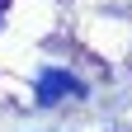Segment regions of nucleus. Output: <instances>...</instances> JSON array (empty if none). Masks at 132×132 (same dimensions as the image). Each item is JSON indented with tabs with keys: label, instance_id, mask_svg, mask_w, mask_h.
Masks as SVG:
<instances>
[{
	"label": "nucleus",
	"instance_id": "nucleus-2",
	"mask_svg": "<svg viewBox=\"0 0 132 132\" xmlns=\"http://www.w3.org/2000/svg\"><path fill=\"white\" fill-rule=\"evenodd\" d=\"M0 5H5V0H0Z\"/></svg>",
	"mask_w": 132,
	"mask_h": 132
},
{
	"label": "nucleus",
	"instance_id": "nucleus-1",
	"mask_svg": "<svg viewBox=\"0 0 132 132\" xmlns=\"http://www.w3.org/2000/svg\"><path fill=\"white\" fill-rule=\"evenodd\" d=\"M80 99L85 94V85L71 76V71H61V66H47V71H38V80H33V99H38L43 109H52V104H61V99Z\"/></svg>",
	"mask_w": 132,
	"mask_h": 132
}]
</instances>
